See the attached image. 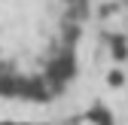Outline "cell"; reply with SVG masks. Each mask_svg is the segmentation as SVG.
I'll return each mask as SVG.
<instances>
[{
	"label": "cell",
	"instance_id": "277c9868",
	"mask_svg": "<svg viewBox=\"0 0 128 125\" xmlns=\"http://www.w3.org/2000/svg\"><path fill=\"white\" fill-rule=\"evenodd\" d=\"M92 119H94V122H98V125H113V119H107V116H104V110H101V107H94V110H92Z\"/></svg>",
	"mask_w": 128,
	"mask_h": 125
},
{
	"label": "cell",
	"instance_id": "6da1fadb",
	"mask_svg": "<svg viewBox=\"0 0 128 125\" xmlns=\"http://www.w3.org/2000/svg\"><path fill=\"white\" fill-rule=\"evenodd\" d=\"M55 92L58 88L43 76H28V80L18 82V98H28V101H49Z\"/></svg>",
	"mask_w": 128,
	"mask_h": 125
},
{
	"label": "cell",
	"instance_id": "5b68a950",
	"mask_svg": "<svg viewBox=\"0 0 128 125\" xmlns=\"http://www.w3.org/2000/svg\"><path fill=\"white\" fill-rule=\"evenodd\" d=\"M107 82H110V86H122V73H119V70H110V73H107Z\"/></svg>",
	"mask_w": 128,
	"mask_h": 125
},
{
	"label": "cell",
	"instance_id": "3957f363",
	"mask_svg": "<svg viewBox=\"0 0 128 125\" xmlns=\"http://www.w3.org/2000/svg\"><path fill=\"white\" fill-rule=\"evenodd\" d=\"M107 43H110V55H113L116 61H125V58H128V43H125V37L113 34V37H110Z\"/></svg>",
	"mask_w": 128,
	"mask_h": 125
},
{
	"label": "cell",
	"instance_id": "7a4b0ae2",
	"mask_svg": "<svg viewBox=\"0 0 128 125\" xmlns=\"http://www.w3.org/2000/svg\"><path fill=\"white\" fill-rule=\"evenodd\" d=\"M73 73H76V67H73V55H70V52H64V55H58L52 64H49V76H46V80H49L55 88H61Z\"/></svg>",
	"mask_w": 128,
	"mask_h": 125
}]
</instances>
